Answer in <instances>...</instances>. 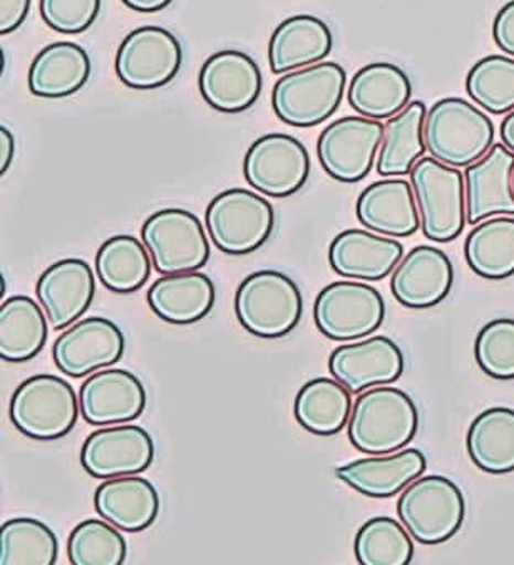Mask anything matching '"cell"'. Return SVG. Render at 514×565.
Masks as SVG:
<instances>
[{"mask_svg": "<svg viewBox=\"0 0 514 565\" xmlns=\"http://www.w3.org/2000/svg\"><path fill=\"white\" fill-rule=\"evenodd\" d=\"M357 221L376 234L404 238L420 228L419 209L413 185L403 179L372 183L358 195Z\"/></svg>", "mask_w": 514, "mask_h": 565, "instance_id": "cell-23", "label": "cell"}, {"mask_svg": "<svg viewBox=\"0 0 514 565\" xmlns=\"http://www.w3.org/2000/svg\"><path fill=\"white\" fill-rule=\"evenodd\" d=\"M347 73L338 63H317L290 71L275 83L271 108L296 128H312L331 118L344 98Z\"/></svg>", "mask_w": 514, "mask_h": 565, "instance_id": "cell-3", "label": "cell"}, {"mask_svg": "<svg viewBox=\"0 0 514 565\" xmlns=\"http://www.w3.org/2000/svg\"><path fill=\"white\" fill-rule=\"evenodd\" d=\"M397 515L419 544L439 545L461 529L464 495L452 480L441 475L419 477L403 490L397 500Z\"/></svg>", "mask_w": 514, "mask_h": 565, "instance_id": "cell-7", "label": "cell"}, {"mask_svg": "<svg viewBox=\"0 0 514 565\" xmlns=\"http://www.w3.org/2000/svg\"><path fill=\"white\" fill-rule=\"evenodd\" d=\"M47 319L29 296H12L0 306V358L6 363L34 360L47 342Z\"/></svg>", "mask_w": 514, "mask_h": 565, "instance_id": "cell-31", "label": "cell"}, {"mask_svg": "<svg viewBox=\"0 0 514 565\" xmlns=\"http://www.w3.org/2000/svg\"><path fill=\"white\" fill-rule=\"evenodd\" d=\"M244 175L261 195L287 199L309 180V151L290 135H264L245 154Z\"/></svg>", "mask_w": 514, "mask_h": 565, "instance_id": "cell-13", "label": "cell"}, {"mask_svg": "<svg viewBox=\"0 0 514 565\" xmlns=\"http://www.w3.org/2000/svg\"><path fill=\"white\" fill-rule=\"evenodd\" d=\"M334 46L332 31L315 15H293L275 29L268 42V64L271 73L313 66L331 54Z\"/></svg>", "mask_w": 514, "mask_h": 565, "instance_id": "cell-26", "label": "cell"}, {"mask_svg": "<svg viewBox=\"0 0 514 565\" xmlns=\"http://www.w3.org/2000/svg\"><path fill=\"white\" fill-rule=\"evenodd\" d=\"M419 412L407 393L397 387L374 386L362 391L349 418V441L365 455H389L416 438Z\"/></svg>", "mask_w": 514, "mask_h": 565, "instance_id": "cell-1", "label": "cell"}, {"mask_svg": "<svg viewBox=\"0 0 514 565\" xmlns=\"http://www.w3.org/2000/svg\"><path fill=\"white\" fill-rule=\"evenodd\" d=\"M215 284L206 274L163 276L148 289L151 311L168 324L190 326L202 321L215 306Z\"/></svg>", "mask_w": 514, "mask_h": 565, "instance_id": "cell-27", "label": "cell"}, {"mask_svg": "<svg viewBox=\"0 0 514 565\" xmlns=\"http://www.w3.org/2000/svg\"><path fill=\"white\" fill-rule=\"evenodd\" d=\"M31 0H0V34H11L24 24Z\"/></svg>", "mask_w": 514, "mask_h": 565, "instance_id": "cell-43", "label": "cell"}, {"mask_svg": "<svg viewBox=\"0 0 514 565\" xmlns=\"http://www.w3.org/2000/svg\"><path fill=\"white\" fill-rule=\"evenodd\" d=\"M355 558L362 565H409L414 542L403 522L390 516L367 520L354 541Z\"/></svg>", "mask_w": 514, "mask_h": 565, "instance_id": "cell-37", "label": "cell"}, {"mask_svg": "<svg viewBox=\"0 0 514 565\" xmlns=\"http://www.w3.org/2000/svg\"><path fill=\"white\" fill-rule=\"evenodd\" d=\"M141 241L161 276L196 273L212 255L202 222L189 210L167 209L148 216L141 227Z\"/></svg>", "mask_w": 514, "mask_h": 565, "instance_id": "cell-9", "label": "cell"}, {"mask_svg": "<svg viewBox=\"0 0 514 565\" xmlns=\"http://www.w3.org/2000/svg\"><path fill=\"white\" fill-rule=\"evenodd\" d=\"M514 151L496 143L476 163L465 167V221L471 225L496 215H514Z\"/></svg>", "mask_w": 514, "mask_h": 565, "instance_id": "cell-18", "label": "cell"}, {"mask_svg": "<svg viewBox=\"0 0 514 565\" xmlns=\"http://www.w3.org/2000/svg\"><path fill=\"white\" fill-rule=\"evenodd\" d=\"M428 460L416 448L389 454L387 457L362 458L338 468L335 475L355 492L371 499H390L425 475Z\"/></svg>", "mask_w": 514, "mask_h": 565, "instance_id": "cell-24", "label": "cell"}, {"mask_svg": "<svg viewBox=\"0 0 514 565\" xmlns=\"http://www.w3.org/2000/svg\"><path fill=\"white\" fill-rule=\"evenodd\" d=\"M126 555L125 537L106 520H84L67 541V557L74 565H121Z\"/></svg>", "mask_w": 514, "mask_h": 565, "instance_id": "cell-39", "label": "cell"}, {"mask_svg": "<svg viewBox=\"0 0 514 565\" xmlns=\"http://www.w3.org/2000/svg\"><path fill=\"white\" fill-rule=\"evenodd\" d=\"M425 141L436 160L465 168L480 161L493 147L494 125L470 102L442 98L426 115Z\"/></svg>", "mask_w": 514, "mask_h": 565, "instance_id": "cell-2", "label": "cell"}, {"mask_svg": "<svg viewBox=\"0 0 514 565\" xmlns=\"http://www.w3.org/2000/svg\"><path fill=\"white\" fill-rule=\"evenodd\" d=\"M60 555L56 534L41 520H8L0 527V564L53 565Z\"/></svg>", "mask_w": 514, "mask_h": 565, "instance_id": "cell-36", "label": "cell"}, {"mask_svg": "<svg viewBox=\"0 0 514 565\" xmlns=\"http://www.w3.org/2000/svg\"><path fill=\"white\" fill-rule=\"evenodd\" d=\"M96 280L83 258H64L47 267L39 277L35 296L56 331L79 321L90 308Z\"/></svg>", "mask_w": 514, "mask_h": 565, "instance_id": "cell-20", "label": "cell"}, {"mask_svg": "<svg viewBox=\"0 0 514 565\" xmlns=\"http://www.w3.org/2000/svg\"><path fill=\"white\" fill-rule=\"evenodd\" d=\"M493 39L503 53L514 57V0L504 4L494 18Z\"/></svg>", "mask_w": 514, "mask_h": 565, "instance_id": "cell-42", "label": "cell"}, {"mask_svg": "<svg viewBox=\"0 0 514 565\" xmlns=\"http://www.w3.org/2000/svg\"><path fill=\"white\" fill-rule=\"evenodd\" d=\"M14 151V135H12L6 126H0V171H2V175H4L8 168L11 167Z\"/></svg>", "mask_w": 514, "mask_h": 565, "instance_id": "cell-44", "label": "cell"}, {"mask_svg": "<svg viewBox=\"0 0 514 565\" xmlns=\"http://www.w3.org/2000/svg\"><path fill=\"white\" fill-rule=\"evenodd\" d=\"M413 98L409 76L396 64L372 63L358 70L349 84V105L365 118L390 119Z\"/></svg>", "mask_w": 514, "mask_h": 565, "instance_id": "cell-28", "label": "cell"}, {"mask_svg": "<svg viewBox=\"0 0 514 565\" xmlns=\"http://www.w3.org/2000/svg\"><path fill=\"white\" fill-rule=\"evenodd\" d=\"M79 406L89 425H125L143 415L147 390L129 371H96L81 384Z\"/></svg>", "mask_w": 514, "mask_h": 565, "instance_id": "cell-17", "label": "cell"}, {"mask_svg": "<svg viewBox=\"0 0 514 565\" xmlns=\"http://www.w3.org/2000/svg\"><path fill=\"white\" fill-rule=\"evenodd\" d=\"M383 138L384 125L377 119L344 116L320 134L317 157L331 179L357 183L371 173Z\"/></svg>", "mask_w": 514, "mask_h": 565, "instance_id": "cell-11", "label": "cell"}, {"mask_svg": "<svg viewBox=\"0 0 514 565\" xmlns=\"http://www.w3.org/2000/svg\"><path fill=\"white\" fill-rule=\"evenodd\" d=\"M403 255V244L394 238L349 228L332 241L329 264L339 276L377 282L394 273Z\"/></svg>", "mask_w": 514, "mask_h": 565, "instance_id": "cell-22", "label": "cell"}, {"mask_svg": "<svg viewBox=\"0 0 514 565\" xmlns=\"http://www.w3.org/2000/svg\"><path fill=\"white\" fill-rule=\"evenodd\" d=\"M96 512L116 529L129 534L147 531L160 513V495L147 478H109L96 489Z\"/></svg>", "mask_w": 514, "mask_h": 565, "instance_id": "cell-25", "label": "cell"}, {"mask_svg": "<svg viewBox=\"0 0 514 565\" xmlns=\"http://www.w3.org/2000/svg\"><path fill=\"white\" fill-rule=\"evenodd\" d=\"M42 21L61 34H81L95 24L101 0H41Z\"/></svg>", "mask_w": 514, "mask_h": 565, "instance_id": "cell-41", "label": "cell"}, {"mask_svg": "<svg viewBox=\"0 0 514 565\" xmlns=\"http://www.w3.org/2000/svg\"><path fill=\"white\" fill-rule=\"evenodd\" d=\"M126 8L131 11L143 12V14H153V12L163 11L173 0H121Z\"/></svg>", "mask_w": 514, "mask_h": 565, "instance_id": "cell-45", "label": "cell"}, {"mask_svg": "<svg viewBox=\"0 0 514 565\" xmlns=\"http://www.w3.org/2000/svg\"><path fill=\"white\" fill-rule=\"evenodd\" d=\"M465 92L484 111L504 115L514 109V60L486 56L465 76Z\"/></svg>", "mask_w": 514, "mask_h": 565, "instance_id": "cell-38", "label": "cell"}, {"mask_svg": "<svg viewBox=\"0 0 514 565\" xmlns=\"http://www.w3.org/2000/svg\"><path fill=\"white\" fill-rule=\"evenodd\" d=\"M154 460V441L141 426L118 425L90 433L81 448V465L99 480L147 471Z\"/></svg>", "mask_w": 514, "mask_h": 565, "instance_id": "cell-14", "label": "cell"}, {"mask_svg": "<svg viewBox=\"0 0 514 565\" xmlns=\"http://www.w3.org/2000/svg\"><path fill=\"white\" fill-rule=\"evenodd\" d=\"M465 450L486 473L514 471V409L491 408L478 415L465 435Z\"/></svg>", "mask_w": 514, "mask_h": 565, "instance_id": "cell-33", "label": "cell"}, {"mask_svg": "<svg viewBox=\"0 0 514 565\" xmlns=\"http://www.w3.org/2000/svg\"><path fill=\"white\" fill-rule=\"evenodd\" d=\"M303 315L299 286L278 270L250 274L235 294V316L245 331L261 339L290 334Z\"/></svg>", "mask_w": 514, "mask_h": 565, "instance_id": "cell-4", "label": "cell"}, {"mask_svg": "<svg viewBox=\"0 0 514 565\" xmlns=\"http://www.w3.org/2000/svg\"><path fill=\"white\" fill-rule=\"evenodd\" d=\"M126 339L121 329L105 318H87L76 322L56 339L53 360L66 376H90L113 366L125 356Z\"/></svg>", "mask_w": 514, "mask_h": 565, "instance_id": "cell-15", "label": "cell"}, {"mask_svg": "<svg viewBox=\"0 0 514 565\" xmlns=\"http://www.w3.org/2000/svg\"><path fill=\"white\" fill-rule=\"evenodd\" d=\"M153 269L150 252L132 235L108 238L96 254V273L106 289L132 294L148 282Z\"/></svg>", "mask_w": 514, "mask_h": 565, "instance_id": "cell-35", "label": "cell"}, {"mask_svg": "<svg viewBox=\"0 0 514 565\" xmlns=\"http://www.w3.org/2000/svg\"><path fill=\"white\" fill-rule=\"evenodd\" d=\"M202 98L216 111L242 113L257 103L264 77L254 57L242 51L226 50L213 54L199 76Z\"/></svg>", "mask_w": 514, "mask_h": 565, "instance_id": "cell-16", "label": "cell"}, {"mask_svg": "<svg viewBox=\"0 0 514 565\" xmlns=\"http://www.w3.org/2000/svg\"><path fill=\"white\" fill-rule=\"evenodd\" d=\"M404 364L403 350L386 335L341 345L329 358L332 376L351 393L396 383L403 376Z\"/></svg>", "mask_w": 514, "mask_h": 565, "instance_id": "cell-19", "label": "cell"}, {"mask_svg": "<svg viewBox=\"0 0 514 565\" xmlns=\"http://www.w3.org/2000/svg\"><path fill=\"white\" fill-rule=\"evenodd\" d=\"M513 189H514V173H513Z\"/></svg>", "mask_w": 514, "mask_h": 565, "instance_id": "cell-47", "label": "cell"}, {"mask_svg": "<svg viewBox=\"0 0 514 565\" xmlns=\"http://www.w3.org/2000/svg\"><path fill=\"white\" fill-rule=\"evenodd\" d=\"M454 269L451 258L438 247L419 245L404 255L390 277V290L407 309H429L451 292Z\"/></svg>", "mask_w": 514, "mask_h": 565, "instance_id": "cell-21", "label": "cell"}, {"mask_svg": "<svg viewBox=\"0 0 514 565\" xmlns=\"http://www.w3.org/2000/svg\"><path fill=\"white\" fill-rule=\"evenodd\" d=\"M183 50L168 29L143 25L122 39L115 70L125 86L139 92L158 89L180 73Z\"/></svg>", "mask_w": 514, "mask_h": 565, "instance_id": "cell-12", "label": "cell"}, {"mask_svg": "<svg viewBox=\"0 0 514 565\" xmlns=\"http://www.w3.org/2000/svg\"><path fill=\"white\" fill-rule=\"evenodd\" d=\"M206 228L223 254L248 255L270 238L275 210L268 200L247 189H229L210 202Z\"/></svg>", "mask_w": 514, "mask_h": 565, "instance_id": "cell-8", "label": "cell"}, {"mask_svg": "<svg viewBox=\"0 0 514 565\" xmlns=\"http://www.w3.org/2000/svg\"><path fill=\"white\" fill-rule=\"evenodd\" d=\"M428 115L422 102H413L384 125L383 145L376 170L381 177L409 175L414 164L425 157V121Z\"/></svg>", "mask_w": 514, "mask_h": 565, "instance_id": "cell-30", "label": "cell"}, {"mask_svg": "<svg viewBox=\"0 0 514 565\" xmlns=\"http://www.w3.org/2000/svg\"><path fill=\"white\" fill-rule=\"evenodd\" d=\"M79 398L74 387L54 374H35L19 384L11 398L12 425L32 440H61L79 418Z\"/></svg>", "mask_w": 514, "mask_h": 565, "instance_id": "cell-6", "label": "cell"}, {"mask_svg": "<svg viewBox=\"0 0 514 565\" xmlns=\"http://www.w3.org/2000/svg\"><path fill=\"white\" fill-rule=\"evenodd\" d=\"M500 137L503 140V145H506L511 151H514V109L507 113L506 118L501 122Z\"/></svg>", "mask_w": 514, "mask_h": 565, "instance_id": "cell-46", "label": "cell"}, {"mask_svg": "<svg viewBox=\"0 0 514 565\" xmlns=\"http://www.w3.org/2000/svg\"><path fill=\"white\" fill-rule=\"evenodd\" d=\"M386 318V302L376 287L362 282H332L313 303L317 329L332 341H354L374 334Z\"/></svg>", "mask_w": 514, "mask_h": 565, "instance_id": "cell-10", "label": "cell"}, {"mask_svg": "<svg viewBox=\"0 0 514 565\" xmlns=\"http://www.w3.org/2000/svg\"><path fill=\"white\" fill-rule=\"evenodd\" d=\"M465 263L476 276L503 280L514 276V218L491 216L464 242Z\"/></svg>", "mask_w": 514, "mask_h": 565, "instance_id": "cell-34", "label": "cell"}, {"mask_svg": "<svg viewBox=\"0 0 514 565\" xmlns=\"http://www.w3.org/2000/svg\"><path fill=\"white\" fill-rule=\"evenodd\" d=\"M409 175L425 237L439 244L456 241L468 222L464 173L436 158L422 157Z\"/></svg>", "mask_w": 514, "mask_h": 565, "instance_id": "cell-5", "label": "cell"}, {"mask_svg": "<svg viewBox=\"0 0 514 565\" xmlns=\"http://www.w3.org/2000/svg\"><path fill=\"white\" fill-rule=\"evenodd\" d=\"M474 356L484 374L514 380V319H494L478 332Z\"/></svg>", "mask_w": 514, "mask_h": 565, "instance_id": "cell-40", "label": "cell"}, {"mask_svg": "<svg viewBox=\"0 0 514 565\" xmlns=\"http://www.w3.org/2000/svg\"><path fill=\"white\" fill-rule=\"evenodd\" d=\"M351 391L331 377H315L297 393L293 415L313 435L332 437L345 428L352 413Z\"/></svg>", "mask_w": 514, "mask_h": 565, "instance_id": "cell-32", "label": "cell"}, {"mask_svg": "<svg viewBox=\"0 0 514 565\" xmlns=\"http://www.w3.org/2000/svg\"><path fill=\"white\" fill-rule=\"evenodd\" d=\"M89 77L90 57L84 47L76 42H53L29 67V92L38 98H67L83 89Z\"/></svg>", "mask_w": 514, "mask_h": 565, "instance_id": "cell-29", "label": "cell"}]
</instances>
